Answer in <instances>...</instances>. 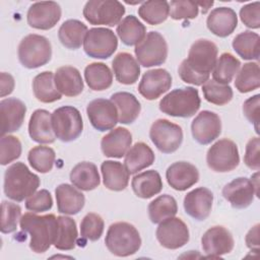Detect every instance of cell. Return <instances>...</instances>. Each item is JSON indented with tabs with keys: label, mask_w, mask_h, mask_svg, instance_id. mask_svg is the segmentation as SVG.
<instances>
[{
	"label": "cell",
	"mask_w": 260,
	"mask_h": 260,
	"mask_svg": "<svg viewBox=\"0 0 260 260\" xmlns=\"http://www.w3.org/2000/svg\"><path fill=\"white\" fill-rule=\"evenodd\" d=\"M251 182L255 188V191H256V195L257 197L259 196V172L257 171L254 175L251 176Z\"/></svg>",
	"instance_id": "obj_56"
},
{
	"label": "cell",
	"mask_w": 260,
	"mask_h": 260,
	"mask_svg": "<svg viewBox=\"0 0 260 260\" xmlns=\"http://www.w3.org/2000/svg\"><path fill=\"white\" fill-rule=\"evenodd\" d=\"M55 86L61 94L76 96L83 90L84 84L79 70L73 66L59 67L54 74Z\"/></svg>",
	"instance_id": "obj_27"
},
{
	"label": "cell",
	"mask_w": 260,
	"mask_h": 260,
	"mask_svg": "<svg viewBox=\"0 0 260 260\" xmlns=\"http://www.w3.org/2000/svg\"><path fill=\"white\" fill-rule=\"evenodd\" d=\"M21 218V207L13 202L2 201L1 204V233L10 234L17 228Z\"/></svg>",
	"instance_id": "obj_47"
},
{
	"label": "cell",
	"mask_w": 260,
	"mask_h": 260,
	"mask_svg": "<svg viewBox=\"0 0 260 260\" xmlns=\"http://www.w3.org/2000/svg\"><path fill=\"white\" fill-rule=\"evenodd\" d=\"M207 28L219 38L230 36L238 25V16L233 8L217 7L210 11L206 19Z\"/></svg>",
	"instance_id": "obj_25"
},
{
	"label": "cell",
	"mask_w": 260,
	"mask_h": 260,
	"mask_svg": "<svg viewBox=\"0 0 260 260\" xmlns=\"http://www.w3.org/2000/svg\"><path fill=\"white\" fill-rule=\"evenodd\" d=\"M168 184L177 191H185L199 180L197 168L188 161H176L166 172Z\"/></svg>",
	"instance_id": "obj_22"
},
{
	"label": "cell",
	"mask_w": 260,
	"mask_h": 260,
	"mask_svg": "<svg viewBox=\"0 0 260 260\" xmlns=\"http://www.w3.org/2000/svg\"><path fill=\"white\" fill-rule=\"evenodd\" d=\"M199 92L195 87L176 88L166 94L159 102V110L164 114L178 118H190L200 108Z\"/></svg>",
	"instance_id": "obj_5"
},
{
	"label": "cell",
	"mask_w": 260,
	"mask_h": 260,
	"mask_svg": "<svg viewBox=\"0 0 260 260\" xmlns=\"http://www.w3.org/2000/svg\"><path fill=\"white\" fill-rule=\"evenodd\" d=\"M105 222L102 216L94 212L87 213L80 222V236L87 241H98L104 233Z\"/></svg>",
	"instance_id": "obj_46"
},
{
	"label": "cell",
	"mask_w": 260,
	"mask_h": 260,
	"mask_svg": "<svg viewBox=\"0 0 260 260\" xmlns=\"http://www.w3.org/2000/svg\"><path fill=\"white\" fill-rule=\"evenodd\" d=\"M206 162L213 172L226 173L235 170L240 164L237 144L228 138L217 140L207 150Z\"/></svg>",
	"instance_id": "obj_9"
},
{
	"label": "cell",
	"mask_w": 260,
	"mask_h": 260,
	"mask_svg": "<svg viewBox=\"0 0 260 260\" xmlns=\"http://www.w3.org/2000/svg\"><path fill=\"white\" fill-rule=\"evenodd\" d=\"M155 159L152 149L144 142H136L131 146L125 154L124 166L128 173L136 174L150 167Z\"/></svg>",
	"instance_id": "obj_30"
},
{
	"label": "cell",
	"mask_w": 260,
	"mask_h": 260,
	"mask_svg": "<svg viewBox=\"0 0 260 260\" xmlns=\"http://www.w3.org/2000/svg\"><path fill=\"white\" fill-rule=\"evenodd\" d=\"M28 134L40 144L53 143L56 136L52 127V114L44 109L36 110L29 118Z\"/></svg>",
	"instance_id": "obj_24"
},
{
	"label": "cell",
	"mask_w": 260,
	"mask_h": 260,
	"mask_svg": "<svg viewBox=\"0 0 260 260\" xmlns=\"http://www.w3.org/2000/svg\"><path fill=\"white\" fill-rule=\"evenodd\" d=\"M222 196L234 208L244 209L253 202L254 196L257 195L251 180L246 177H239L224 185Z\"/></svg>",
	"instance_id": "obj_19"
},
{
	"label": "cell",
	"mask_w": 260,
	"mask_h": 260,
	"mask_svg": "<svg viewBox=\"0 0 260 260\" xmlns=\"http://www.w3.org/2000/svg\"><path fill=\"white\" fill-rule=\"evenodd\" d=\"M19 224L22 232L30 235L29 248L32 252L45 253L54 244L57 233L55 214L38 215L35 212H26L21 216Z\"/></svg>",
	"instance_id": "obj_2"
},
{
	"label": "cell",
	"mask_w": 260,
	"mask_h": 260,
	"mask_svg": "<svg viewBox=\"0 0 260 260\" xmlns=\"http://www.w3.org/2000/svg\"><path fill=\"white\" fill-rule=\"evenodd\" d=\"M213 203L212 192L205 187H198L188 192L184 197L185 212L196 220L206 219Z\"/></svg>",
	"instance_id": "obj_20"
},
{
	"label": "cell",
	"mask_w": 260,
	"mask_h": 260,
	"mask_svg": "<svg viewBox=\"0 0 260 260\" xmlns=\"http://www.w3.org/2000/svg\"><path fill=\"white\" fill-rule=\"evenodd\" d=\"M112 69L117 81L126 85L135 83L140 75L139 63L127 52H121L114 57Z\"/></svg>",
	"instance_id": "obj_28"
},
{
	"label": "cell",
	"mask_w": 260,
	"mask_h": 260,
	"mask_svg": "<svg viewBox=\"0 0 260 260\" xmlns=\"http://www.w3.org/2000/svg\"><path fill=\"white\" fill-rule=\"evenodd\" d=\"M78 238L76 222L73 218L60 215L57 216V233L54 242V247L61 251L72 250L76 246Z\"/></svg>",
	"instance_id": "obj_36"
},
{
	"label": "cell",
	"mask_w": 260,
	"mask_h": 260,
	"mask_svg": "<svg viewBox=\"0 0 260 260\" xmlns=\"http://www.w3.org/2000/svg\"><path fill=\"white\" fill-rule=\"evenodd\" d=\"M52 127L56 138L63 142L77 139L83 130L80 112L72 106H63L52 113Z\"/></svg>",
	"instance_id": "obj_8"
},
{
	"label": "cell",
	"mask_w": 260,
	"mask_h": 260,
	"mask_svg": "<svg viewBox=\"0 0 260 260\" xmlns=\"http://www.w3.org/2000/svg\"><path fill=\"white\" fill-rule=\"evenodd\" d=\"M134 53L138 63L143 67L158 66L166 62L168 57V44L157 31H149L145 38L135 46Z\"/></svg>",
	"instance_id": "obj_10"
},
{
	"label": "cell",
	"mask_w": 260,
	"mask_h": 260,
	"mask_svg": "<svg viewBox=\"0 0 260 260\" xmlns=\"http://www.w3.org/2000/svg\"><path fill=\"white\" fill-rule=\"evenodd\" d=\"M240 67L241 62L237 57L231 53H222L216 60L212 70L213 80L221 84H229L238 73Z\"/></svg>",
	"instance_id": "obj_41"
},
{
	"label": "cell",
	"mask_w": 260,
	"mask_h": 260,
	"mask_svg": "<svg viewBox=\"0 0 260 260\" xmlns=\"http://www.w3.org/2000/svg\"><path fill=\"white\" fill-rule=\"evenodd\" d=\"M116 32L124 45L136 46L145 38L146 27L136 16L131 14L119 22Z\"/></svg>",
	"instance_id": "obj_35"
},
{
	"label": "cell",
	"mask_w": 260,
	"mask_h": 260,
	"mask_svg": "<svg viewBox=\"0 0 260 260\" xmlns=\"http://www.w3.org/2000/svg\"><path fill=\"white\" fill-rule=\"evenodd\" d=\"M245 165L254 171L260 169V139L258 136L251 138L246 144L244 155Z\"/></svg>",
	"instance_id": "obj_52"
},
{
	"label": "cell",
	"mask_w": 260,
	"mask_h": 260,
	"mask_svg": "<svg viewBox=\"0 0 260 260\" xmlns=\"http://www.w3.org/2000/svg\"><path fill=\"white\" fill-rule=\"evenodd\" d=\"M170 16L175 20L193 19L199 13V6L195 1L174 0L169 3Z\"/></svg>",
	"instance_id": "obj_49"
},
{
	"label": "cell",
	"mask_w": 260,
	"mask_h": 260,
	"mask_svg": "<svg viewBox=\"0 0 260 260\" xmlns=\"http://www.w3.org/2000/svg\"><path fill=\"white\" fill-rule=\"evenodd\" d=\"M138 15L146 23L156 25L167 20L170 15L168 1H145L138 8Z\"/></svg>",
	"instance_id": "obj_43"
},
{
	"label": "cell",
	"mask_w": 260,
	"mask_h": 260,
	"mask_svg": "<svg viewBox=\"0 0 260 260\" xmlns=\"http://www.w3.org/2000/svg\"><path fill=\"white\" fill-rule=\"evenodd\" d=\"M234 238L231 232L222 225L209 228L201 238L203 252L211 258L229 254L234 249Z\"/></svg>",
	"instance_id": "obj_16"
},
{
	"label": "cell",
	"mask_w": 260,
	"mask_h": 260,
	"mask_svg": "<svg viewBox=\"0 0 260 260\" xmlns=\"http://www.w3.org/2000/svg\"><path fill=\"white\" fill-rule=\"evenodd\" d=\"M131 186L137 197L148 199L161 191L162 180L157 171L149 170L135 175L132 179Z\"/></svg>",
	"instance_id": "obj_31"
},
{
	"label": "cell",
	"mask_w": 260,
	"mask_h": 260,
	"mask_svg": "<svg viewBox=\"0 0 260 260\" xmlns=\"http://www.w3.org/2000/svg\"><path fill=\"white\" fill-rule=\"evenodd\" d=\"M213 1H207V2H205V1H203V2H197V4H198V6H201L202 7V13L203 14H205L208 10H209V8L213 5Z\"/></svg>",
	"instance_id": "obj_57"
},
{
	"label": "cell",
	"mask_w": 260,
	"mask_h": 260,
	"mask_svg": "<svg viewBox=\"0 0 260 260\" xmlns=\"http://www.w3.org/2000/svg\"><path fill=\"white\" fill-rule=\"evenodd\" d=\"M240 18L249 28L257 29L260 27V3L253 2L244 5L240 9Z\"/></svg>",
	"instance_id": "obj_51"
},
{
	"label": "cell",
	"mask_w": 260,
	"mask_h": 260,
	"mask_svg": "<svg viewBox=\"0 0 260 260\" xmlns=\"http://www.w3.org/2000/svg\"><path fill=\"white\" fill-rule=\"evenodd\" d=\"M32 91L35 98L45 104L54 103L62 98V94L55 86L54 74L51 71H44L35 76L32 80Z\"/></svg>",
	"instance_id": "obj_37"
},
{
	"label": "cell",
	"mask_w": 260,
	"mask_h": 260,
	"mask_svg": "<svg viewBox=\"0 0 260 260\" xmlns=\"http://www.w3.org/2000/svg\"><path fill=\"white\" fill-rule=\"evenodd\" d=\"M52 206H53L52 195L46 189H42L38 192H35L25 201V208L32 212L48 211L52 208Z\"/></svg>",
	"instance_id": "obj_50"
},
{
	"label": "cell",
	"mask_w": 260,
	"mask_h": 260,
	"mask_svg": "<svg viewBox=\"0 0 260 260\" xmlns=\"http://www.w3.org/2000/svg\"><path fill=\"white\" fill-rule=\"evenodd\" d=\"M149 138L160 152L172 153L183 142V130L181 126L167 119H157L150 127Z\"/></svg>",
	"instance_id": "obj_12"
},
{
	"label": "cell",
	"mask_w": 260,
	"mask_h": 260,
	"mask_svg": "<svg viewBox=\"0 0 260 260\" xmlns=\"http://www.w3.org/2000/svg\"><path fill=\"white\" fill-rule=\"evenodd\" d=\"M259 223H256L246 235L245 241L247 247L252 252H258L259 251Z\"/></svg>",
	"instance_id": "obj_55"
},
{
	"label": "cell",
	"mask_w": 260,
	"mask_h": 260,
	"mask_svg": "<svg viewBox=\"0 0 260 260\" xmlns=\"http://www.w3.org/2000/svg\"><path fill=\"white\" fill-rule=\"evenodd\" d=\"M132 144V134L124 127H117L103 136L101 140V149L104 155L108 157L121 158Z\"/></svg>",
	"instance_id": "obj_23"
},
{
	"label": "cell",
	"mask_w": 260,
	"mask_h": 260,
	"mask_svg": "<svg viewBox=\"0 0 260 260\" xmlns=\"http://www.w3.org/2000/svg\"><path fill=\"white\" fill-rule=\"evenodd\" d=\"M217 46L205 39L195 41L190 47L188 57L182 61L178 73L181 79L193 85L204 84L217 60Z\"/></svg>",
	"instance_id": "obj_1"
},
{
	"label": "cell",
	"mask_w": 260,
	"mask_h": 260,
	"mask_svg": "<svg viewBox=\"0 0 260 260\" xmlns=\"http://www.w3.org/2000/svg\"><path fill=\"white\" fill-rule=\"evenodd\" d=\"M57 208L60 213L74 215L84 206L85 197L75 186L60 184L55 189Z\"/></svg>",
	"instance_id": "obj_26"
},
{
	"label": "cell",
	"mask_w": 260,
	"mask_h": 260,
	"mask_svg": "<svg viewBox=\"0 0 260 260\" xmlns=\"http://www.w3.org/2000/svg\"><path fill=\"white\" fill-rule=\"evenodd\" d=\"M111 101L117 107L121 124H131L138 118L141 105L134 94L127 91L115 92L111 95Z\"/></svg>",
	"instance_id": "obj_33"
},
{
	"label": "cell",
	"mask_w": 260,
	"mask_h": 260,
	"mask_svg": "<svg viewBox=\"0 0 260 260\" xmlns=\"http://www.w3.org/2000/svg\"><path fill=\"white\" fill-rule=\"evenodd\" d=\"M101 172L103 183L106 188L112 191H123L129 183V173L124 165L115 160H105L102 162Z\"/></svg>",
	"instance_id": "obj_32"
},
{
	"label": "cell",
	"mask_w": 260,
	"mask_h": 260,
	"mask_svg": "<svg viewBox=\"0 0 260 260\" xmlns=\"http://www.w3.org/2000/svg\"><path fill=\"white\" fill-rule=\"evenodd\" d=\"M14 78L11 74L7 72H1L0 74V96L4 98L10 94L14 89Z\"/></svg>",
	"instance_id": "obj_54"
},
{
	"label": "cell",
	"mask_w": 260,
	"mask_h": 260,
	"mask_svg": "<svg viewBox=\"0 0 260 260\" xmlns=\"http://www.w3.org/2000/svg\"><path fill=\"white\" fill-rule=\"evenodd\" d=\"M86 114L92 127L101 132L113 129L119 122L117 107L111 100L91 101L86 107Z\"/></svg>",
	"instance_id": "obj_14"
},
{
	"label": "cell",
	"mask_w": 260,
	"mask_h": 260,
	"mask_svg": "<svg viewBox=\"0 0 260 260\" xmlns=\"http://www.w3.org/2000/svg\"><path fill=\"white\" fill-rule=\"evenodd\" d=\"M105 244L113 255L127 257L138 252L141 247V238L139 232L133 224L118 221L109 226Z\"/></svg>",
	"instance_id": "obj_4"
},
{
	"label": "cell",
	"mask_w": 260,
	"mask_h": 260,
	"mask_svg": "<svg viewBox=\"0 0 260 260\" xmlns=\"http://www.w3.org/2000/svg\"><path fill=\"white\" fill-rule=\"evenodd\" d=\"M21 142L13 135H3L0 139V164L6 166L21 154Z\"/></svg>",
	"instance_id": "obj_48"
},
{
	"label": "cell",
	"mask_w": 260,
	"mask_h": 260,
	"mask_svg": "<svg viewBox=\"0 0 260 260\" xmlns=\"http://www.w3.org/2000/svg\"><path fill=\"white\" fill-rule=\"evenodd\" d=\"M193 138L199 144H209L221 133V121L219 116L211 111L200 112L191 123Z\"/></svg>",
	"instance_id": "obj_17"
},
{
	"label": "cell",
	"mask_w": 260,
	"mask_h": 260,
	"mask_svg": "<svg viewBox=\"0 0 260 260\" xmlns=\"http://www.w3.org/2000/svg\"><path fill=\"white\" fill-rule=\"evenodd\" d=\"M147 210L150 221L153 223H159L169 217L175 216L178 211V205L173 196L162 194L148 204Z\"/></svg>",
	"instance_id": "obj_40"
},
{
	"label": "cell",
	"mask_w": 260,
	"mask_h": 260,
	"mask_svg": "<svg viewBox=\"0 0 260 260\" xmlns=\"http://www.w3.org/2000/svg\"><path fill=\"white\" fill-rule=\"evenodd\" d=\"M61 7L55 1L32 3L26 14L27 23L36 29L48 30L53 28L61 18Z\"/></svg>",
	"instance_id": "obj_15"
},
{
	"label": "cell",
	"mask_w": 260,
	"mask_h": 260,
	"mask_svg": "<svg viewBox=\"0 0 260 260\" xmlns=\"http://www.w3.org/2000/svg\"><path fill=\"white\" fill-rule=\"evenodd\" d=\"M118 48V39L114 31L107 27H92L87 30L83 50L85 54L94 59H108Z\"/></svg>",
	"instance_id": "obj_11"
},
{
	"label": "cell",
	"mask_w": 260,
	"mask_h": 260,
	"mask_svg": "<svg viewBox=\"0 0 260 260\" xmlns=\"http://www.w3.org/2000/svg\"><path fill=\"white\" fill-rule=\"evenodd\" d=\"M260 37L252 30L237 35L232 43L233 49L244 60H258L260 56Z\"/></svg>",
	"instance_id": "obj_38"
},
{
	"label": "cell",
	"mask_w": 260,
	"mask_h": 260,
	"mask_svg": "<svg viewBox=\"0 0 260 260\" xmlns=\"http://www.w3.org/2000/svg\"><path fill=\"white\" fill-rule=\"evenodd\" d=\"M25 105L18 99L8 98L0 102L1 136L17 131L24 120Z\"/></svg>",
	"instance_id": "obj_21"
},
{
	"label": "cell",
	"mask_w": 260,
	"mask_h": 260,
	"mask_svg": "<svg viewBox=\"0 0 260 260\" xmlns=\"http://www.w3.org/2000/svg\"><path fill=\"white\" fill-rule=\"evenodd\" d=\"M17 55L23 67L36 69L46 65L51 60L52 45L46 37L30 34L20 41Z\"/></svg>",
	"instance_id": "obj_6"
},
{
	"label": "cell",
	"mask_w": 260,
	"mask_h": 260,
	"mask_svg": "<svg viewBox=\"0 0 260 260\" xmlns=\"http://www.w3.org/2000/svg\"><path fill=\"white\" fill-rule=\"evenodd\" d=\"M41 184L39 176L28 170L21 161L14 162L4 174V193L16 202H21L31 196Z\"/></svg>",
	"instance_id": "obj_3"
},
{
	"label": "cell",
	"mask_w": 260,
	"mask_h": 260,
	"mask_svg": "<svg viewBox=\"0 0 260 260\" xmlns=\"http://www.w3.org/2000/svg\"><path fill=\"white\" fill-rule=\"evenodd\" d=\"M70 181L81 191H91L101 183L98 168L90 161H81L75 165L70 172Z\"/></svg>",
	"instance_id": "obj_29"
},
{
	"label": "cell",
	"mask_w": 260,
	"mask_h": 260,
	"mask_svg": "<svg viewBox=\"0 0 260 260\" xmlns=\"http://www.w3.org/2000/svg\"><path fill=\"white\" fill-rule=\"evenodd\" d=\"M84 78L88 87L95 91L109 88L113 83L111 69L102 62H92L84 69Z\"/></svg>",
	"instance_id": "obj_39"
},
{
	"label": "cell",
	"mask_w": 260,
	"mask_h": 260,
	"mask_svg": "<svg viewBox=\"0 0 260 260\" xmlns=\"http://www.w3.org/2000/svg\"><path fill=\"white\" fill-rule=\"evenodd\" d=\"M172 86V76L164 68L146 71L138 85L139 93L148 101L158 99Z\"/></svg>",
	"instance_id": "obj_18"
},
{
	"label": "cell",
	"mask_w": 260,
	"mask_h": 260,
	"mask_svg": "<svg viewBox=\"0 0 260 260\" xmlns=\"http://www.w3.org/2000/svg\"><path fill=\"white\" fill-rule=\"evenodd\" d=\"M259 105L260 94H255L247 99L243 104V113L247 120L251 124H254L257 134H259Z\"/></svg>",
	"instance_id": "obj_53"
},
{
	"label": "cell",
	"mask_w": 260,
	"mask_h": 260,
	"mask_svg": "<svg viewBox=\"0 0 260 260\" xmlns=\"http://www.w3.org/2000/svg\"><path fill=\"white\" fill-rule=\"evenodd\" d=\"M158 243L166 249L176 250L185 246L190 239L187 224L179 217H169L159 222L156 232Z\"/></svg>",
	"instance_id": "obj_13"
},
{
	"label": "cell",
	"mask_w": 260,
	"mask_h": 260,
	"mask_svg": "<svg viewBox=\"0 0 260 260\" xmlns=\"http://www.w3.org/2000/svg\"><path fill=\"white\" fill-rule=\"evenodd\" d=\"M87 26L78 19L64 21L58 30V38L61 44L70 50H76L83 44Z\"/></svg>",
	"instance_id": "obj_34"
},
{
	"label": "cell",
	"mask_w": 260,
	"mask_h": 260,
	"mask_svg": "<svg viewBox=\"0 0 260 260\" xmlns=\"http://www.w3.org/2000/svg\"><path fill=\"white\" fill-rule=\"evenodd\" d=\"M125 6L117 0H89L83 7V16L93 25H118L125 14Z\"/></svg>",
	"instance_id": "obj_7"
},
{
	"label": "cell",
	"mask_w": 260,
	"mask_h": 260,
	"mask_svg": "<svg viewBox=\"0 0 260 260\" xmlns=\"http://www.w3.org/2000/svg\"><path fill=\"white\" fill-rule=\"evenodd\" d=\"M235 86L238 91L247 93L260 86V69L257 62L245 63L236 75Z\"/></svg>",
	"instance_id": "obj_42"
},
{
	"label": "cell",
	"mask_w": 260,
	"mask_h": 260,
	"mask_svg": "<svg viewBox=\"0 0 260 260\" xmlns=\"http://www.w3.org/2000/svg\"><path fill=\"white\" fill-rule=\"evenodd\" d=\"M202 92L204 99L208 103L216 106L229 104L234 95L233 89L229 84H221L213 79H208L204 84H202Z\"/></svg>",
	"instance_id": "obj_45"
},
{
	"label": "cell",
	"mask_w": 260,
	"mask_h": 260,
	"mask_svg": "<svg viewBox=\"0 0 260 260\" xmlns=\"http://www.w3.org/2000/svg\"><path fill=\"white\" fill-rule=\"evenodd\" d=\"M56 154L53 148L45 145H38L32 147L27 154V160L30 167L42 174L52 171L55 162Z\"/></svg>",
	"instance_id": "obj_44"
}]
</instances>
